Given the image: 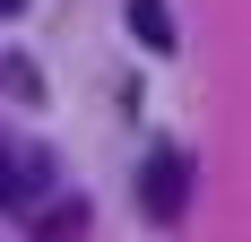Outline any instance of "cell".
Returning <instances> with one entry per match:
<instances>
[{
    "instance_id": "6da1fadb",
    "label": "cell",
    "mask_w": 251,
    "mask_h": 242,
    "mask_svg": "<svg viewBox=\"0 0 251 242\" xmlns=\"http://www.w3.org/2000/svg\"><path fill=\"white\" fill-rule=\"evenodd\" d=\"M139 208H148V225H182V208H191V156L182 147L156 139L148 165H139Z\"/></svg>"
},
{
    "instance_id": "7a4b0ae2",
    "label": "cell",
    "mask_w": 251,
    "mask_h": 242,
    "mask_svg": "<svg viewBox=\"0 0 251 242\" xmlns=\"http://www.w3.org/2000/svg\"><path fill=\"white\" fill-rule=\"evenodd\" d=\"M35 182H44V156H18V147H0V208H18Z\"/></svg>"
},
{
    "instance_id": "3957f363",
    "label": "cell",
    "mask_w": 251,
    "mask_h": 242,
    "mask_svg": "<svg viewBox=\"0 0 251 242\" xmlns=\"http://www.w3.org/2000/svg\"><path fill=\"white\" fill-rule=\"evenodd\" d=\"M130 26H139L148 52H174V9H165V0H130Z\"/></svg>"
},
{
    "instance_id": "277c9868",
    "label": "cell",
    "mask_w": 251,
    "mask_h": 242,
    "mask_svg": "<svg viewBox=\"0 0 251 242\" xmlns=\"http://www.w3.org/2000/svg\"><path fill=\"white\" fill-rule=\"evenodd\" d=\"M18 9H26V0H0V18H18Z\"/></svg>"
}]
</instances>
